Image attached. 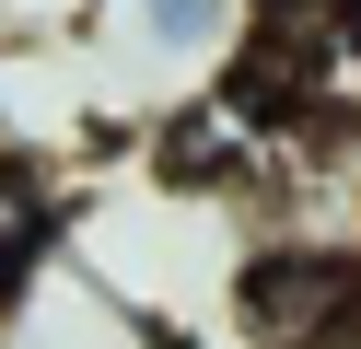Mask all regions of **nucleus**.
Listing matches in <instances>:
<instances>
[{
	"label": "nucleus",
	"mask_w": 361,
	"mask_h": 349,
	"mask_svg": "<svg viewBox=\"0 0 361 349\" xmlns=\"http://www.w3.org/2000/svg\"><path fill=\"white\" fill-rule=\"evenodd\" d=\"M245 23H257V0H94V23H82V35H94L128 82L210 93L221 70L245 59Z\"/></svg>",
	"instance_id": "nucleus-1"
},
{
	"label": "nucleus",
	"mask_w": 361,
	"mask_h": 349,
	"mask_svg": "<svg viewBox=\"0 0 361 349\" xmlns=\"http://www.w3.org/2000/svg\"><path fill=\"white\" fill-rule=\"evenodd\" d=\"M0 349H152V338H140V314H128V302L59 245L24 291L0 302Z\"/></svg>",
	"instance_id": "nucleus-2"
},
{
	"label": "nucleus",
	"mask_w": 361,
	"mask_h": 349,
	"mask_svg": "<svg viewBox=\"0 0 361 349\" xmlns=\"http://www.w3.org/2000/svg\"><path fill=\"white\" fill-rule=\"evenodd\" d=\"M59 245H71V198H59V175H47L35 152H12V140H0V302L24 291Z\"/></svg>",
	"instance_id": "nucleus-3"
},
{
	"label": "nucleus",
	"mask_w": 361,
	"mask_h": 349,
	"mask_svg": "<svg viewBox=\"0 0 361 349\" xmlns=\"http://www.w3.org/2000/svg\"><path fill=\"white\" fill-rule=\"evenodd\" d=\"M94 23V0H0V35L12 47H71Z\"/></svg>",
	"instance_id": "nucleus-4"
},
{
	"label": "nucleus",
	"mask_w": 361,
	"mask_h": 349,
	"mask_svg": "<svg viewBox=\"0 0 361 349\" xmlns=\"http://www.w3.org/2000/svg\"><path fill=\"white\" fill-rule=\"evenodd\" d=\"M314 349H361V302H350V314H338V326H326Z\"/></svg>",
	"instance_id": "nucleus-5"
}]
</instances>
